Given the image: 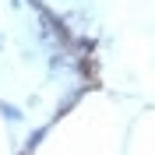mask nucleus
I'll return each instance as SVG.
<instances>
[{
    "mask_svg": "<svg viewBox=\"0 0 155 155\" xmlns=\"http://www.w3.org/2000/svg\"><path fill=\"white\" fill-rule=\"evenodd\" d=\"M0 46H4V35H0Z\"/></svg>",
    "mask_w": 155,
    "mask_h": 155,
    "instance_id": "20e7f679",
    "label": "nucleus"
},
{
    "mask_svg": "<svg viewBox=\"0 0 155 155\" xmlns=\"http://www.w3.org/2000/svg\"><path fill=\"white\" fill-rule=\"evenodd\" d=\"M46 134H49V124H46V127H35V130L25 137V148H21V155H35V148L42 145V137H46Z\"/></svg>",
    "mask_w": 155,
    "mask_h": 155,
    "instance_id": "f03ea898",
    "label": "nucleus"
},
{
    "mask_svg": "<svg viewBox=\"0 0 155 155\" xmlns=\"http://www.w3.org/2000/svg\"><path fill=\"white\" fill-rule=\"evenodd\" d=\"M81 95H85V85H74V88H71V95H64V99H60V106H57V113H53V120H60L67 109H74V102H78Z\"/></svg>",
    "mask_w": 155,
    "mask_h": 155,
    "instance_id": "f257e3e1",
    "label": "nucleus"
},
{
    "mask_svg": "<svg viewBox=\"0 0 155 155\" xmlns=\"http://www.w3.org/2000/svg\"><path fill=\"white\" fill-rule=\"evenodd\" d=\"M0 116H4L7 124H21V120H25V109H21V106H14V102H7V99H4V102H0Z\"/></svg>",
    "mask_w": 155,
    "mask_h": 155,
    "instance_id": "7ed1b4c3",
    "label": "nucleus"
}]
</instances>
